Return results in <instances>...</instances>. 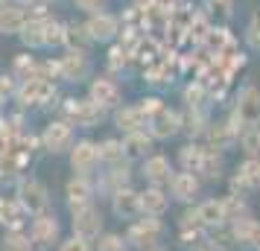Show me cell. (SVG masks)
I'll list each match as a JSON object with an SVG mask.
<instances>
[{
    "instance_id": "37",
    "label": "cell",
    "mask_w": 260,
    "mask_h": 251,
    "mask_svg": "<svg viewBox=\"0 0 260 251\" xmlns=\"http://www.w3.org/2000/svg\"><path fill=\"white\" fill-rule=\"evenodd\" d=\"M96 251H129V242L120 234H100L96 237Z\"/></svg>"
},
{
    "instance_id": "8",
    "label": "cell",
    "mask_w": 260,
    "mask_h": 251,
    "mask_svg": "<svg viewBox=\"0 0 260 251\" xmlns=\"http://www.w3.org/2000/svg\"><path fill=\"white\" fill-rule=\"evenodd\" d=\"M100 164V149H96L94 140H79V144L71 146V167L76 175H85L91 178V172Z\"/></svg>"
},
{
    "instance_id": "17",
    "label": "cell",
    "mask_w": 260,
    "mask_h": 251,
    "mask_svg": "<svg viewBox=\"0 0 260 251\" xmlns=\"http://www.w3.org/2000/svg\"><path fill=\"white\" fill-rule=\"evenodd\" d=\"M64 196H68V207L76 210V207H85V204H94V184L85 175H73L64 187Z\"/></svg>"
},
{
    "instance_id": "1",
    "label": "cell",
    "mask_w": 260,
    "mask_h": 251,
    "mask_svg": "<svg viewBox=\"0 0 260 251\" xmlns=\"http://www.w3.org/2000/svg\"><path fill=\"white\" fill-rule=\"evenodd\" d=\"M231 123H234L237 134L248 129V126H260V91L254 85H246L240 94H237V105L234 114H231Z\"/></svg>"
},
{
    "instance_id": "43",
    "label": "cell",
    "mask_w": 260,
    "mask_h": 251,
    "mask_svg": "<svg viewBox=\"0 0 260 251\" xmlns=\"http://www.w3.org/2000/svg\"><path fill=\"white\" fill-rule=\"evenodd\" d=\"M15 88H18V85H15L12 73H0V99H3V102H6L9 96H15Z\"/></svg>"
},
{
    "instance_id": "29",
    "label": "cell",
    "mask_w": 260,
    "mask_h": 251,
    "mask_svg": "<svg viewBox=\"0 0 260 251\" xmlns=\"http://www.w3.org/2000/svg\"><path fill=\"white\" fill-rule=\"evenodd\" d=\"M44 21L47 18H36V21H26V26L21 29V41L26 47H44Z\"/></svg>"
},
{
    "instance_id": "14",
    "label": "cell",
    "mask_w": 260,
    "mask_h": 251,
    "mask_svg": "<svg viewBox=\"0 0 260 251\" xmlns=\"http://www.w3.org/2000/svg\"><path fill=\"white\" fill-rule=\"evenodd\" d=\"M111 210L120 216V219H138L141 216V193L132 190L129 184L120 187V190L111 193Z\"/></svg>"
},
{
    "instance_id": "13",
    "label": "cell",
    "mask_w": 260,
    "mask_h": 251,
    "mask_svg": "<svg viewBox=\"0 0 260 251\" xmlns=\"http://www.w3.org/2000/svg\"><path fill=\"white\" fill-rule=\"evenodd\" d=\"M53 94H56V88L47 79H29V82H21L15 88V96L21 99V105H41Z\"/></svg>"
},
{
    "instance_id": "48",
    "label": "cell",
    "mask_w": 260,
    "mask_h": 251,
    "mask_svg": "<svg viewBox=\"0 0 260 251\" xmlns=\"http://www.w3.org/2000/svg\"><path fill=\"white\" fill-rule=\"evenodd\" d=\"M0 219H3V199H0Z\"/></svg>"
},
{
    "instance_id": "3",
    "label": "cell",
    "mask_w": 260,
    "mask_h": 251,
    "mask_svg": "<svg viewBox=\"0 0 260 251\" xmlns=\"http://www.w3.org/2000/svg\"><path fill=\"white\" fill-rule=\"evenodd\" d=\"M15 199H18V204H21L29 216L50 210L47 187H44L38 178H21V181H18V196H15Z\"/></svg>"
},
{
    "instance_id": "16",
    "label": "cell",
    "mask_w": 260,
    "mask_h": 251,
    "mask_svg": "<svg viewBox=\"0 0 260 251\" xmlns=\"http://www.w3.org/2000/svg\"><path fill=\"white\" fill-rule=\"evenodd\" d=\"M167 187H170V196H173V199H176V202H193V199H196V196H199V175H193V172H184V169H181V172H176V175H173V178H170V184H167Z\"/></svg>"
},
{
    "instance_id": "24",
    "label": "cell",
    "mask_w": 260,
    "mask_h": 251,
    "mask_svg": "<svg viewBox=\"0 0 260 251\" xmlns=\"http://www.w3.org/2000/svg\"><path fill=\"white\" fill-rule=\"evenodd\" d=\"M237 187H243V190H257L260 187V158H246L243 167H237L234 190Z\"/></svg>"
},
{
    "instance_id": "35",
    "label": "cell",
    "mask_w": 260,
    "mask_h": 251,
    "mask_svg": "<svg viewBox=\"0 0 260 251\" xmlns=\"http://www.w3.org/2000/svg\"><path fill=\"white\" fill-rule=\"evenodd\" d=\"M205 6H208V15H211L216 24L231 21V15H234V3L231 0H208Z\"/></svg>"
},
{
    "instance_id": "2",
    "label": "cell",
    "mask_w": 260,
    "mask_h": 251,
    "mask_svg": "<svg viewBox=\"0 0 260 251\" xmlns=\"http://www.w3.org/2000/svg\"><path fill=\"white\" fill-rule=\"evenodd\" d=\"M161 216H143L141 219H132L129 225V234H126V242L132 248H141V251H149L155 248V242L161 239Z\"/></svg>"
},
{
    "instance_id": "33",
    "label": "cell",
    "mask_w": 260,
    "mask_h": 251,
    "mask_svg": "<svg viewBox=\"0 0 260 251\" xmlns=\"http://www.w3.org/2000/svg\"><path fill=\"white\" fill-rule=\"evenodd\" d=\"M96 149H100V161H106V164L126 161V155H123V140H103V144H96Z\"/></svg>"
},
{
    "instance_id": "36",
    "label": "cell",
    "mask_w": 260,
    "mask_h": 251,
    "mask_svg": "<svg viewBox=\"0 0 260 251\" xmlns=\"http://www.w3.org/2000/svg\"><path fill=\"white\" fill-rule=\"evenodd\" d=\"M64 44V24L47 18L44 21V47H61Z\"/></svg>"
},
{
    "instance_id": "7",
    "label": "cell",
    "mask_w": 260,
    "mask_h": 251,
    "mask_svg": "<svg viewBox=\"0 0 260 251\" xmlns=\"http://www.w3.org/2000/svg\"><path fill=\"white\" fill-rule=\"evenodd\" d=\"M71 213H73L71 225H73V234H76V237H85V239L100 237V231H103V216H100V210H96L94 204L76 207Z\"/></svg>"
},
{
    "instance_id": "10",
    "label": "cell",
    "mask_w": 260,
    "mask_h": 251,
    "mask_svg": "<svg viewBox=\"0 0 260 251\" xmlns=\"http://www.w3.org/2000/svg\"><path fill=\"white\" fill-rule=\"evenodd\" d=\"M141 172H143V178H146V184H152V187H167L170 178L176 175V169H173L167 155H146Z\"/></svg>"
},
{
    "instance_id": "9",
    "label": "cell",
    "mask_w": 260,
    "mask_h": 251,
    "mask_svg": "<svg viewBox=\"0 0 260 251\" xmlns=\"http://www.w3.org/2000/svg\"><path fill=\"white\" fill-rule=\"evenodd\" d=\"M88 99H91L96 108H103V111L120 108V88H117V82H114V79H108V76L94 79L91 88H88Z\"/></svg>"
},
{
    "instance_id": "41",
    "label": "cell",
    "mask_w": 260,
    "mask_h": 251,
    "mask_svg": "<svg viewBox=\"0 0 260 251\" xmlns=\"http://www.w3.org/2000/svg\"><path fill=\"white\" fill-rule=\"evenodd\" d=\"M59 251H91V239H85V237H68V239H61L59 242Z\"/></svg>"
},
{
    "instance_id": "18",
    "label": "cell",
    "mask_w": 260,
    "mask_h": 251,
    "mask_svg": "<svg viewBox=\"0 0 260 251\" xmlns=\"http://www.w3.org/2000/svg\"><path fill=\"white\" fill-rule=\"evenodd\" d=\"M114 126L123 134L146 132V117H143V111L138 105H123V108H114Z\"/></svg>"
},
{
    "instance_id": "52",
    "label": "cell",
    "mask_w": 260,
    "mask_h": 251,
    "mask_svg": "<svg viewBox=\"0 0 260 251\" xmlns=\"http://www.w3.org/2000/svg\"><path fill=\"white\" fill-rule=\"evenodd\" d=\"M3 3H6V0H0V6H3Z\"/></svg>"
},
{
    "instance_id": "38",
    "label": "cell",
    "mask_w": 260,
    "mask_h": 251,
    "mask_svg": "<svg viewBox=\"0 0 260 251\" xmlns=\"http://www.w3.org/2000/svg\"><path fill=\"white\" fill-rule=\"evenodd\" d=\"M170 76H173V70H170V64H167V61H158V64H149V67H146V82H152V85L173 82Z\"/></svg>"
},
{
    "instance_id": "45",
    "label": "cell",
    "mask_w": 260,
    "mask_h": 251,
    "mask_svg": "<svg viewBox=\"0 0 260 251\" xmlns=\"http://www.w3.org/2000/svg\"><path fill=\"white\" fill-rule=\"evenodd\" d=\"M246 245H248V248H254V251H260V222H254V225H251Z\"/></svg>"
},
{
    "instance_id": "12",
    "label": "cell",
    "mask_w": 260,
    "mask_h": 251,
    "mask_svg": "<svg viewBox=\"0 0 260 251\" xmlns=\"http://www.w3.org/2000/svg\"><path fill=\"white\" fill-rule=\"evenodd\" d=\"M56 61H59V79H68V82H79V79H85L88 70H91L85 50H68V53Z\"/></svg>"
},
{
    "instance_id": "42",
    "label": "cell",
    "mask_w": 260,
    "mask_h": 251,
    "mask_svg": "<svg viewBox=\"0 0 260 251\" xmlns=\"http://www.w3.org/2000/svg\"><path fill=\"white\" fill-rule=\"evenodd\" d=\"M129 53L132 50L123 47V44H120V47H111V53H108V64H111V67H123V64L129 61Z\"/></svg>"
},
{
    "instance_id": "40",
    "label": "cell",
    "mask_w": 260,
    "mask_h": 251,
    "mask_svg": "<svg viewBox=\"0 0 260 251\" xmlns=\"http://www.w3.org/2000/svg\"><path fill=\"white\" fill-rule=\"evenodd\" d=\"M246 41H248L251 50H260V9L251 15V21H248V26H246Z\"/></svg>"
},
{
    "instance_id": "6",
    "label": "cell",
    "mask_w": 260,
    "mask_h": 251,
    "mask_svg": "<svg viewBox=\"0 0 260 251\" xmlns=\"http://www.w3.org/2000/svg\"><path fill=\"white\" fill-rule=\"evenodd\" d=\"M29 239L38 248H50L53 242H59V219H56V213L44 210V213L32 216V222H29Z\"/></svg>"
},
{
    "instance_id": "28",
    "label": "cell",
    "mask_w": 260,
    "mask_h": 251,
    "mask_svg": "<svg viewBox=\"0 0 260 251\" xmlns=\"http://www.w3.org/2000/svg\"><path fill=\"white\" fill-rule=\"evenodd\" d=\"M12 76L15 82H29V79H38V61L29 56V53H24V56H18L12 64Z\"/></svg>"
},
{
    "instance_id": "5",
    "label": "cell",
    "mask_w": 260,
    "mask_h": 251,
    "mask_svg": "<svg viewBox=\"0 0 260 251\" xmlns=\"http://www.w3.org/2000/svg\"><path fill=\"white\" fill-rule=\"evenodd\" d=\"M146 132L152 134V140H170L181 132V114L173 108L161 105L152 117L146 120Z\"/></svg>"
},
{
    "instance_id": "21",
    "label": "cell",
    "mask_w": 260,
    "mask_h": 251,
    "mask_svg": "<svg viewBox=\"0 0 260 251\" xmlns=\"http://www.w3.org/2000/svg\"><path fill=\"white\" fill-rule=\"evenodd\" d=\"M208 140H211V149H228V146L237 140V129H234V123H231V117L222 120V123H208Z\"/></svg>"
},
{
    "instance_id": "39",
    "label": "cell",
    "mask_w": 260,
    "mask_h": 251,
    "mask_svg": "<svg viewBox=\"0 0 260 251\" xmlns=\"http://www.w3.org/2000/svg\"><path fill=\"white\" fill-rule=\"evenodd\" d=\"M184 102H187V108H205V85L202 82L187 85L184 88Z\"/></svg>"
},
{
    "instance_id": "25",
    "label": "cell",
    "mask_w": 260,
    "mask_h": 251,
    "mask_svg": "<svg viewBox=\"0 0 260 251\" xmlns=\"http://www.w3.org/2000/svg\"><path fill=\"white\" fill-rule=\"evenodd\" d=\"M205 149H208V146L193 144V140H190L187 146H181V152H178V164H181V169H184V172H193V175H199L202 172V161H205Z\"/></svg>"
},
{
    "instance_id": "46",
    "label": "cell",
    "mask_w": 260,
    "mask_h": 251,
    "mask_svg": "<svg viewBox=\"0 0 260 251\" xmlns=\"http://www.w3.org/2000/svg\"><path fill=\"white\" fill-rule=\"evenodd\" d=\"M103 3H106V0H76V6H79V9H85V12H96Z\"/></svg>"
},
{
    "instance_id": "19",
    "label": "cell",
    "mask_w": 260,
    "mask_h": 251,
    "mask_svg": "<svg viewBox=\"0 0 260 251\" xmlns=\"http://www.w3.org/2000/svg\"><path fill=\"white\" fill-rule=\"evenodd\" d=\"M167 207H170V193L164 187H146L141 193V213L143 216H164Z\"/></svg>"
},
{
    "instance_id": "34",
    "label": "cell",
    "mask_w": 260,
    "mask_h": 251,
    "mask_svg": "<svg viewBox=\"0 0 260 251\" xmlns=\"http://www.w3.org/2000/svg\"><path fill=\"white\" fill-rule=\"evenodd\" d=\"M219 172H222V158H219V152L216 149H205V161H202V172L199 175H205V178H219Z\"/></svg>"
},
{
    "instance_id": "27",
    "label": "cell",
    "mask_w": 260,
    "mask_h": 251,
    "mask_svg": "<svg viewBox=\"0 0 260 251\" xmlns=\"http://www.w3.org/2000/svg\"><path fill=\"white\" fill-rule=\"evenodd\" d=\"M26 210L18 204V199H12V202H3V225L9 228V231H24V222H26Z\"/></svg>"
},
{
    "instance_id": "22",
    "label": "cell",
    "mask_w": 260,
    "mask_h": 251,
    "mask_svg": "<svg viewBox=\"0 0 260 251\" xmlns=\"http://www.w3.org/2000/svg\"><path fill=\"white\" fill-rule=\"evenodd\" d=\"M152 149V134L149 132H132L123 134V155L126 161H135V158H146Z\"/></svg>"
},
{
    "instance_id": "30",
    "label": "cell",
    "mask_w": 260,
    "mask_h": 251,
    "mask_svg": "<svg viewBox=\"0 0 260 251\" xmlns=\"http://www.w3.org/2000/svg\"><path fill=\"white\" fill-rule=\"evenodd\" d=\"M64 44H68V50H85L88 47L91 38H88L85 24H64Z\"/></svg>"
},
{
    "instance_id": "51",
    "label": "cell",
    "mask_w": 260,
    "mask_h": 251,
    "mask_svg": "<svg viewBox=\"0 0 260 251\" xmlns=\"http://www.w3.org/2000/svg\"><path fill=\"white\" fill-rule=\"evenodd\" d=\"M0 111H3V99H0Z\"/></svg>"
},
{
    "instance_id": "11",
    "label": "cell",
    "mask_w": 260,
    "mask_h": 251,
    "mask_svg": "<svg viewBox=\"0 0 260 251\" xmlns=\"http://www.w3.org/2000/svg\"><path fill=\"white\" fill-rule=\"evenodd\" d=\"M41 144H44V149L47 152H64V149H71L73 146V129L68 120H56V123H50L47 129H44V134H41Z\"/></svg>"
},
{
    "instance_id": "15",
    "label": "cell",
    "mask_w": 260,
    "mask_h": 251,
    "mask_svg": "<svg viewBox=\"0 0 260 251\" xmlns=\"http://www.w3.org/2000/svg\"><path fill=\"white\" fill-rule=\"evenodd\" d=\"M85 29H88V38L91 41H111L120 32V21L108 12H94L85 21Z\"/></svg>"
},
{
    "instance_id": "49",
    "label": "cell",
    "mask_w": 260,
    "mask_h": 251,
    "mask_svg": "<svg viewBox=\"0 0 260 251\" xmlns=\"http://www.w3.org/2000/svg\"><path fill=\"white\" fill-rule=\"evenodd\" d=\"M149 251H167V248H158V245H155V248H149Z\"/></svg>"
},
{
    "instance_id": "47",
    "label": "cell",
    "mask_w": 260,
    "mask_h": 251,
    "mask_svg": "<svg viewBox=\"0 0 260 251\" xmlns=\"http://www.w3.org/2000/svg\"><path fill=\"white\" fill-rule=\"evenodd\" d=\"M190 248H193V251H216V248H213V242H211L208 237H202L199 242H193Z\"/></svg>"
},
{
    "instance_id": "20",
    "label": "cell",
    "mask_w": 260,
    "mask_h": 251,
    "mask_svg": "<svg viewBox=\"0 0 260 251\" xmlns=\"http://www.w3.org/2000/svg\"><path fill=\"white\" fill-rule=\"evenodd\" d=\"M29 15H26L24 6H0V32L6 35H21V29L26 26Z\"/></svg>"
},
{
    "instance_id": "32",
    "label": "cell",
    "mask_w": 260,
    "mask_h": 251,
    "mask_svg": "<svg viewBox=\"0 0 260 251\" xmlns=\"http://www.w3.org/2000/svg\"><path fill=\"white\" fill-rule=\"evenodd\" d=\"M32 239L26 231H6V237L0 242V251H32Z\"/></svg>"
},
{
    "instance_id": "4",
    "label": "cell",
    "mask_w": 260,
    "mask_h": 251,
    "mask_svg": "<svg viewBox=\"0 0 260 251\" xmlns=\"http://www.w3.org/2000/svg\"><path fill=\"white\" fill-rule=\"evenodd\" d=\"M61 111H64V120H68L71 126H82V129L96 126V123L103 120V114H106V111L96 108L91 99H64Z\"/></svg>"
},
{
    "instance_id": "44",
    "label": "cell",
    "mask_w": 260,
    "mask_h": 251,
    "mask_svg": "<svg viewBox=\"0 0 260 251\" xmlns=\"http://www.w3.org/2000/svg\"><path fill=\"white\" fill-rule=\"evenodd\" d=\"M161 105H164V102H161L158 96H146V99H141V102H138V108L143 111V117H146V120L152 117V114H155V111H158Z\"/></svg>"
},
{
    "instance_id": "31",
    "label": "cell",
    "mask_w": 260,
    "mask_h": 251,
    "mask_svg": "<svg viewBox=\"0 0 260 251\" xmlns=\"http://www.w3.org/2000/svg\"><path fill=\"white\" fill-rule=\"evenodd\" d=\"M237 140L243 146L246 158H260V126H248L237 134Z\"/></svg>"
},
{
    "instance_id": "50",
    "label": "cell",
    "mask_w": 260,
    "mask_h": 251,
    "mask_svg": "<svg viewBox=\"0 0 260 251\" xmlns=\"http://www.w3.org/2000/svg\"><path fill=\"white\" fill-rule=\"evenodd\" d=\"M18 3H21V6H24V3H29V0H18Z\"/></svg>"
},
{
    "instance_id": "26",
    "label": "cell",
    "mask_w": 260,
    "mask_h": 251,
    "mask_svg": "<svg viewBox=\"0 0 260 251\" xmlns=\"http://www.w3.org/2000/svg\"><path fill=\"white\" fill-rule=\"evenodd\" d=\"M181 132H187L190 137H202L208 132V117H205V108H187L181 114Z\"/></svg>"
},
{
    "instance_id": "23",
    "label": "cell",
    "mask_w": 260,
    "mask_h": 251,
    "mask_svg": "<svg viewBox=\"0 0 260 251\" xmlns=\"http://www.w3.org/2000/svg\"><path fill=\"white\" fill-rule=\"evenodd\" d=\"M196 216H199L202 228H219L225 225V207H222V199H208V202L196 204Z\"/></svg>"
}]
</instances>
